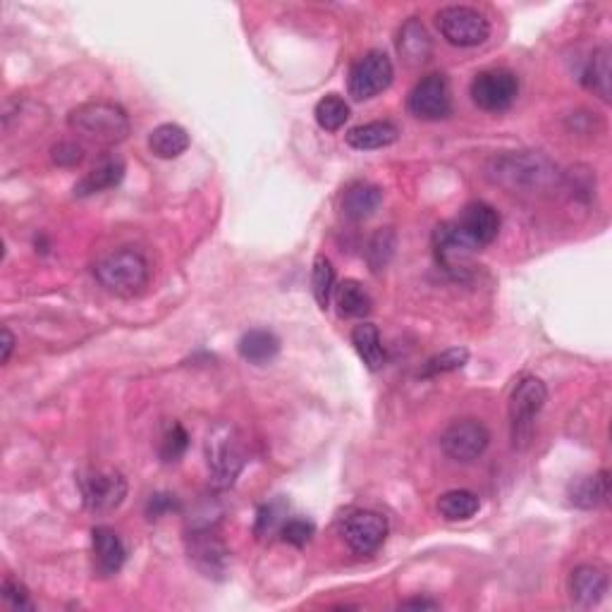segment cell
Returning <instances> with one entry per match:
<instances>
[{
    "mask_svg": "<svg viewBox=\"0 0 612 612\" xmlns=\"http://www.w3.org/2000/svg\"><path fill=\"white\" fill-rule=\"evenodd\" d=\"M488 177L495 185L510 189L512 194L517 192H550L558 187L560 173L558 165L548 161L543 153L534 151H512L495 156L491 165H488Z\"/></svg>",
    "mask_w": 612,
    "mask_h": 612,
    "instance_id": "1",
    "label": "cell"
},
{
    "mask_svg": "<svg viewBox=\"0 0 612 612\" xmlns=\"http://www.w3.org/2000/svg\"><path fill=\"white\" fill-rule=\"evenodd\" d=\"M67 125L72 132L96 146H115L125 142L127 134H130V118H127L125 108L108 101L82 103L72 110Z\"/></svg>",
    "mask_w": 612,
    "mask_h": 612,
    "instance_id": "2",
    "label": "cell"
},
{
    "mask_svg": "<svg viewBox=\"0 0 612 612\" xmlns=\"http://www.w3.org/2000/svg\"><path fill=\"white\" fill-rule=\"evenodd\" d=\"M94 275L110 295L130 299L139 297L146 290L151 268L149 261L134 249H118V252H110L96 261Z\"/></svg>",
    "mask_w": 612,
    "mask_h": 612,
    "instance_id": "3",
    "label": "cell"
},
{
    "mask_svg": "<svg viewBox=\"0 0 612 612\" xmlns=\"http://www.w3.org/2000/svg\"><path fill=\"white\" fill-rule=\"evenodd\" d=\"M548 402V388L541 378L524 376L514 385L510 395V426H512V445L524 450L534 438L536 416L543 412Z\"/></svg>",
    "mask_w": 612,
    "mask_h": 612,
    "instance_id": "4",
    "label": "cell"
},
{
    "mask_svg": "<svg viewBox=\"0 0 612 612\" xmlns=\"http://www.w3.org/2000/svg\"><path fill=\"white\" fill-rule=\"evenodd\" d=\"M206 462L213 488L223 491L237 481L244 469L242 440L232 426H216L206 438Z\"/></svg>",
    "mask_w": 612,
    "mask_h": 612,
    "instance_id": "5",
    "label": "cell"
},
{
    "mask_svg": "<svg viewBox=\"0 0 612 612\" xmlns=\"http://www.w3.org/2000/svg\"><path fill=\"white\" fill-rule=\"evenodd\" d=\"M82 503L89 512L108 514L125 503L127 479L113 469H87L77 476Z\"/></svg>",
    "mask_w": 612,
    "mask_h": 612,
    "instance_id": "6",
    "label": "cell"
},
{
    "mask_svg": "<svg viewBox=\"0 0 612 612\" xmlns=\"http://www.w3.org/2000/svg\"><path fill=\"white\" fill-rule=\"evenodd\" d=\"M436 24L440 36L457 48L481 46L491 36V22L469 5H448L436 15Z\"/></svg>",
    "mask_w": 612,
    "mask_h": 612,
    "instance_id": "7",
    "label": "cell"
},
{
    "mask_svg": "<svg viewBox=\"0 0 612 612\" xmlns=\"http://www.w3.org/2000/svg\"><path fill=\"white\" fill-rule=\"evenodd\" d=\"M433 252H436L438 266L455 280H469L474 275L476 247L462 235L457 223L438 225L433 232Z\"/></svg>",
    "mask_w": 612,
    "mask_h": 612,
    "instance_id": "8",
    "label": "cell"
},
{
    "mask_svg": "<svg viewBox=\"0 0 612 612\" xmlns=\"http://www.w3.org/2000/svg\"><path fill=\"white\" fill-rule=\"evenodd\" d=\"M395 67L393 60L383 51L364 53L357 63L352 65L350 79H347V89L350 96L357 101H369L373 96L383 94L385 89L393 84Z\"/></svg>",
    "mask_w": 612,
    "mask_h": 612,
    "instance_id": "9",
    "label": "cell"
},
{
    "mask_svg": "<svg viewBox=\"0 0 612 612\" xmlns=\"http://www.w3.org/2000/svg\"><path fill=\"white\" fill-rule=\"evenodd\" d=\"M471 101L486 113H503L519 96V79L510 70H483L471 79Z\"/></svg>",
    "mask_w": 612,
    "mask_h": 612,
    "instance_id": "10",
    "label": "cell"
},
{
    "mask_svg": "<svg viewBox=\"0 0 612 612\" xmlns=\"http://www.w3.org/2000/svg\"><path fill=\"white\" fill-rule=\"evenodd\" d=\"M488 443H491V433L476 419H459L445 428V433L440 436V448L445 455L464 464L479 459L486 452Z\"/></svg>",
    "mask_w": 612,
    "mask_h": 612,
    "instance_id": "11",
    "label": "cell"
},
{
    "mask_svg": "<svg viewBox=\"0 0 612 612\" xmlns=\"http://www.w3.org/2000/svg\"><path fill=\"white\" fill-rule=\"evenodd\" d=\"M407 108L419 120H445L452 113L450 84L443 75H428L414 84L409 91Z\"/></svg>",
    "mask_w": 612,
    "mask_h": 612,
    "instance_id": "12",
    "label": "cell"
},
{
    "mask_svg": "<svg viewBox=\"0 0 612 612\" xmlns=\"http://www.w3.org/2000/svg\"><path fill=\"white\" fill-rule=\"evenodd\" d=\"M342 538L347 548L357 555H371L383 546L388 538V519L371 510L352 512L342 522Z\"/></svg>",
    "mask_w": 612,
    "mask_h": 612,
    "instance_id": "13",
    "label": "cell"
},
{
    "mask_svg": "<svg viewBox=\"0 0 612 612\" xmlns=\"http://www.w3.org/2000/svg\"><path fill=\"white\" fill-rule=\"evenodd\" d=\"M187 553L194 567L208 579H223L228 572L230 553L225 543L208 529L192 531L187 538Z\"/></svg>",
    "mask_w": 612,
    "mask_h": 612,
    "instance_id": "14",
    "label": "cell"
},
{
    "mask_svg": "<svg viewBox=\"0 0 612 612\" xmlns=\"http://www.w3.org/2000/svg\"><path fill=\"white\" fill-rule=\"evenodd\" d=\"M500 225H503L500 213L491 204H486V201H471V204L462 208L457 220V228L462 230V235L474 247H486V244L498 240Z\"/></svg>",
    "mask_w": 612,
    "mask_h": 612,
    "instance_id": "15",
    "label": "cell"
},
{
    "mask_svg": "<svg viewBox=\"0 0 612 612\" xmlns=\"http://www.w3.org/2000/svg\"><path fill=\"white\" fill-rule=\"evenodd\" d=\"M610 586L608 569L603 565H579L572 569L569 574V593H572V601L581 605V608H593L605 598Z\"/></svg>",
    "mask_w": 612,
    "mask_h": 612,
    "instance_id": "16",
    "label": "cell"
},
{
    "mask_svg": "<svg viewBox=\"0 0 612 612\" xmlns=\"http://www.w3.org/2000/svg\"><path fill=\"white\" fill-rule=\"evenodd\" d=\"M91 553H94V569L101 577L118 574L127 560V548L118 531L110 526H96L91 531Z\"/></svg>",
    "mask_w": 612,
    "mask_h": 612,
    "instance_id": "17",
    "label": "cell"
},
{
    "mask_svg": "<svg viewBox=\"0 0 612 612\" xmlns=\"http://www.w3.org/2000/svg\"><path fill=\"white\" fill-rule=\"evenodd\" d=\"M127 173V165L118 153H108L103 156L94 168L75 185V197H91V194L106 192V189L118 187L122 177Z\"/></svg>",
    "mask_w": 612,
    "mask_h": 612,
    "instance_id": "18",
    "label": "cell"
},
{
    "mask_svg": "<svg viewBox=\"0 0 612 612\" xmlns=\"http://www.w3.org/2000/svg\"><path fill=\"white\" fill-rule=\"evenodd\" d=\"M383 201V189L373 182H352L342 194V213L354 223L371 218Z\"/></svg>",
    "mask_w": 612,
    "mask_h": 612,
    "instance_id": "19",
    "label": "cell"
},
{
    "mask_svg": "<svg viewBox=\"0 0 612 612\" xmlns=\"http://www.w3.org/2000/svg\"><path fill=\"white\" fill-rule=\"evenodd\" d=\"M569 503L581 510H593V507L605 505L610 498V479L608 471H598L591 476H579L577 481L569 483L567 488Z\"/></svg>",
    "mask_w": 612,
    "mask_h": 612,
    "instance_id": "20",
    "label": "cell"
},
{
    "mask_svg": "<svg viewBox=\"0 0 612 612\" xmlns=\"http://www.w3.org/2000/svg\"><path fill=\"white\" fill-rule=\"evenodd\" d=\"M397 137H400V130H397L393 122L376 120L352 127V130L345 134V142L357 151H376L395 144Z\"/></svg>",
    "mask_w": 612,
    "mask_h": 612,
    "instance_id": "21",
    "label": "cell"
},
{
    "mask_svg": "<svg viewBox=\"0 0 612 612\" xmlns=\"http://www.w3.org/2000/svg\"><path fill=\"white\" fill-rule=\"evenodd\" d=\"M431 48V36L416 17L402 24L400 34H397V53L402 55L407 65H424L431 58Z\"/></svg>",
    "mask_w": 612,
    "mask_h": 612,
    "instance_id": "22",
    "label": "cell"
},
{
    "mask_svg": "<svg viewBox=\"0 0 612 612\" xmlns=\"http://www.w3.org/2000/svg\"><path fill=\"white\" fill-rule=\"evenodd\" d=\"M237 352H240V357L244 361H249V364L263 366L278 357L280 338L273 333V330L266 328L247 330V333L240 338V342H237Z\"/></svg>",
    "mask_w": 612,
    "mask_h": 612,
    "instance_id": "23",
    "label": "cell"
},
{
    "mask_svg": "<svg viewBox=\"0 0 612 612\" xmlns=\"http://www.w3.org/2000/svg\"><path fill=\"white\" fill-rule=\"evenodd\" d=\"M149 149L156 158L173 161V158H180L189 149V134L185 127L175 125V122H165V125H158L149 134Z\"/></svg>",
    "mask_w": 612,
    "mask_h": 612,
    "instance_id": "24",
    "label": "cell"
},
{
    "mask_svg": "<svg viewBox=\"0 0 612 612\" xmlns=\"http://www.w3.org/2000/svg\"><path fill=\"white\" fill-rule=\"evenodd\" d=\"M610 60L612 55L608 46L596 48V51L591 53L584 72H581V84H584L589 91H593L596 96H601L603 101H610V79H612Z\"/></svg>",
    "mask_w": 612,
    "mask_h": 612,
    "instance_id": "25",
    "label": "cell"
},
{
    "mask_svg": "<svg viewBox=\"0 0 612 612\" xmlns=\"http://www.w3.org/2000/svg\"><path fill=\"white\" fill-rule=\"evenodd\" d=\"M352 345L357 350L359 359L364 361L366 369L378 371L385 366V347L381 340V333L373 323H359L357 328L352 330Z\"/></svg>",
    "mask_w": 612,
    "mask_h": 612,
    "instance_id": "26",
    "label": "cell"
},
{
    "mask_svg": "<svg viewBox=\"0 0 612 612\" xmlns=\"http://www.w3.org/2000/svg\"><path fill=\"white\" fill-rule=\"evenodd\" d=\"M335 304L342 318H366L373 311V299L359 280H345L335 285Z\"/></svg>",
    "mask_w": 612,
    "mask_h": 612,
    "instance_id": "27",
    "label": "cell"
},
{
    "mask_svg": "<svg viewBox=\"0 0 612 612\" xmlns=\"http://www.w3.org/2000/svg\"><path fill=\"white\" fill-rule=\"evenodd\" d=\"M481 510L479 495L464 491V488H455V491L443 493L438 498V512L440 517L448 519V522H467Z\"/></svg>",
    "mask_w": 612,
    "mask_h": 612,
    "instance_id": "28",
    "label": "cell"
},
{
    "mask_svg": "<svg viewBox=\"0 0 612 612\" xmlns=\"http://www.w3.org/2000/svg\"><path fill=\"white\" fill-rule=\"evenodd\" d=\"M316 122L321 130L326 132H338L345 127V122L350 120V103L342 99L340 94H328L326 99L316 103Z\"/></svg>",
    "mask_w": 612,
    "mask_h": 612,
    "instance_id": "29",
    "label": "cell"
},
{
    "mask_svg": "<svg viewBox=\"0 0 612 612\" xmlns=\"http://www.w3.org/2000/svg\"><path fill=\"white\" fill-rule=\"evenodd\" d=\"M311 290H314L316 304L326 311L330 306V299L335 295V268L328 256L318 254L314 259V268H311Z\"/></svg>",
    "mask_w": 612,
    "mask_h": 612,
    "instance_id": "30",
    "label": "cell"
},
{
    "mask_svg": "<svg viewBox=\"0 0 612 612\" xmlns=\"http://www.w3.org/2000/svg\"><path fill=\"white\" fill-rule=\"evenodd\" d=\"M395 232L390 228L378 230L376 235H373V240L369 242V249H366V259H369L373 271H383L385 266H388L390 259H393L395 254Z\"/></svg>",
    "mask_w": 612,
    "mask_h": 612,
    "instance_id": "31",
    "label": "cell"
},
{
    "mask_svg": "<svg viewBox=\"0 0 612 612\" xmlns=\"http://www.w3.org/2000/svg\"><path fill=\"white\" fill-rule=\"evenodd\" d=\"M469 361V352L464 350V347H452V350H445L436 354L433 359L426 361L424 371H421V376L431 378V376H443V373H452L459 371L464 364Z\"/></svg>",
    "mask_w": 612,
    "mask_h": 612,
    "instance_id": "32",
    "label": "cell"
},
{
    "mask_svg": "<svg viewBox=\"0 0 612 612\" xmlns=\"http://www.w3.org/2000/svg\"><path fill=\"white\" fill-rule=\"evenodd\" d=\"M187 448H189V433L180 424H173V428L163 436L161 459L165 464H173L185 455Z\"/></svg>",
    "mask_w": 612,
    "mask_h": 612,
    "instance_id": "33",
    "label": "cell"
},
{
    "mask_svg": "<svg viewBox=\"0 0 612 612\" xmlns=\"http://www.w3.org/2000/svg\"><path fill=\"white\" fill-rule=\"evenodd\" d=\"M285 524V505L283 503H271V505H263L259 510V517H256V536L266 538L271 536L280 529H283Z\"/></svg>",
    "mask_w": 612,
    "mask_h": 612,
    "instance_id": "34",
    "label": "cell"
},
{
    "mask_svg": "<svg viewBox=\"0 0 612 612\" xmlns=\"http://www.w3.org/2000/svg\"><path fill=\"white\" fill-rule=\"evenodd\" d=\"M314 534H316L314 522H309V519H302V517L285 519L283 529H280V536H283V541L290 543V546H295V548H304L306 543L314 538Z\"/></svg>",
    "mask_w": 612,
    "mask_h": 612,
    "instance_id": "35",
    "label": "cell"
},
{
    "mask_svg": "<svg viewBox=\"0 0 612 612\" xmlns=\"http://www.w3.org/2000/svg\"><path fill=\"white\" fill-rule=\"evenodd\" d=\"M3 601L8 603L12 610H34V603L32 598H29L27 586L10 577L3 581Z\"/></svg>",
    "mask_w": 612,
    "mask_h": 612,
    "instance_id": "36",
    "label": "cell"
},
{
    "mask_svg": "<svg viewBox=\"0 0 612 612\" xmlns=\"http://www.w3.org/2000/svg\"><path fill=\"white\" fill-rule=\"evenodd\" d=\"M51 158L60 168H77L84 161V149L75 142H60L51 149Z\"/></svg>",
    "mask_w": 612,
    "mask_h": 612,
    "instance_id": "37",
    "label": "cell"
},
{
    "mask_svg": "<svg viewBox=\"0 0 612 612\" xmlns=\"http://www.w3.org/2000/svg\"><path fill=\"white\" fill-rule=\"evenodd\" d=\"M177 507H180V505H177L175 495L156 493V495H151L149 505H146V517H149V519H161L163 514L175 512Z\"/></svg>",
    "mask_w": 612,
    "mask_h": 612,
    "instance_id": "38",
    "label": "cell"
},
{
    "mask_svg": "<svg viewBox=\"0 0 612 612\" xmlns=\"http://www.w3.org/2000/svg\"><path fill=\"white\" fill-rule=\"evenodd\" d=\"M440 603L431 601V598H409V601L400 603V610H438Z\"/></svg>",
    "mask_w": 612,
    "mask_h": 612,
    "instance_id": "39",
    "label": "cell"
},
{
    "mask_svg": "<svg viewBox=\"0 0 612 612\" xmlns=\"http://www.w3.org/2000/svg\"><path fill=\"white\" fill-rule=\"evenodd\" d=\"M12 350H15V335L10 333V328H3V357H0L3 364H8L10 361Z\"/></svg>",
    "mask_w": 612,
    "mask_h": 612,
    "instance_id": "40",
    "label": "cell"
}]
</instances>
